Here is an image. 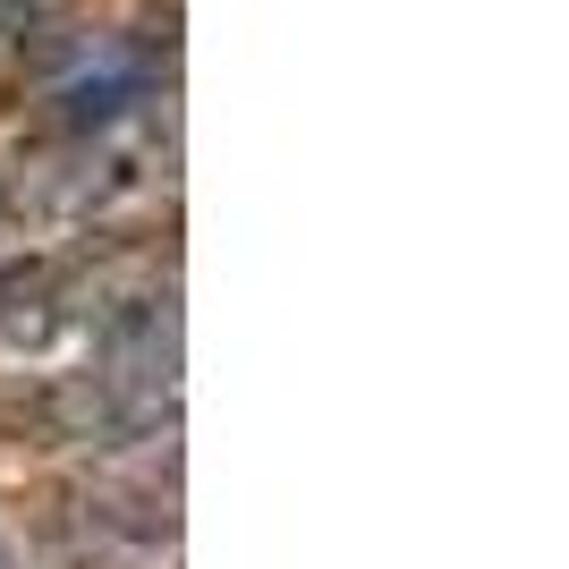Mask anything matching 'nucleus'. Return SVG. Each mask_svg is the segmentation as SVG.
I'll return each mask as SVG.
<instances>
[{"instance_id":"nucleus-1","label":"nucleus","mask_w":569,"mask_h":569,"mask_svg":"<svg viewBox=\"0 0 569 569\" xmlns=\"http://www.w3.org/2000/svg\"><path fill=\"white\" fill-rule=\"evenodd\" d=\"M0 221H9V196H0Z\"/></svg>"}]
</instances>
